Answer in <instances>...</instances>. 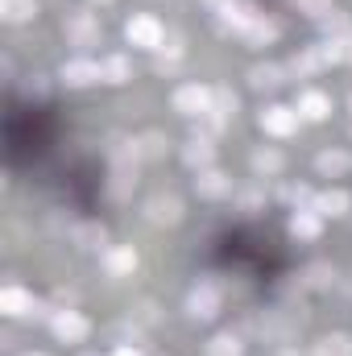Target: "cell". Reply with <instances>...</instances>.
<instances>
[{"mask_svg":"<svg viewBox=\"0 0 352 356\" xmlns=\"http://www.w3.org/2000/svg\"><path fill=\"white\" fill-rule=\"evenodd\" d=\"M29 17H38V0H0V21L21 25Z\"/></svg>","mask_w":352,"mask_h":356,"instance_id":"d6986e66","label":"cell"},{"mask_svg":"<svg viewBox=\"0 0 352 356\" xmlns=\"http://www.w3.org/2000/svg\"><path fill=\"white\" fill-rule=\"evenodd\" d=\"M99 67H104V83H129V79H133V71H129V58H125V54H108Z\"/></svg>","mask_w":352,"mask_h":356,"instance_id":"ffe728a7","label":"cell"},{"mask_svg":"<svg viewBox=\"0 0 352 356\" xmlns=\"http://www.w3.org/2000/svg\"><path fill=\"white\" fill-rule=\"evenodd\" d=\"M211 99H216V91L203 88V83H182L175 91V112L182 116H207L211 112Z\"/></svg>","mask_w":352,"mask_h":356,"instance_id":"3957f363","label":"cell"},{"mask_svg":"<svg viewBox=\"0 0 352 356\" xmlns=\"http://www.w3.org/2000/svg\"><path fill=\"white\" fill-rule=\"evenodd\" d=\"M104 269H108L112 277H129V273L137 269V249H133V245H112V249H104Z\"/></svg>","mask_w":352,"mask_h":356,"instance_id":"8fae6325","label":"cell"},{"mask_svg":"<svg viewBox=\"0 0 352 356\" xmlns=\"http://www.w3.org/2000/svg\"><path fill=\"white\" fill-rule=\"evenodd\" d=\"M294 112H298V116H307V120H328V112H332V99H328L323 91H298V104H294Z\"/></svg>","mask_w":352,"mask_h":356,"instance_id":"5bb4252c","label":"cell"},{"mask_svg":"<svg viewBox=\"0 0 352 356\" xmlns=\"http://www.w3.org/2000/svg\"><path fill=\"white\" fill-rule=\"evenodd\" d=\"M63 29H67L71 46H95V42H99V21H95L91 13H71V17L63 21Z\"/></svg>","mask_w":352,"mask_h":356,"instance_id":"9c48e42d","label":"cell"},{"mask_svg":"<svg viewBox=\"0 0 352 356\" xmlns=\"http://www.w3.org/2000/svg\"><path fill=\"white\" fill-rule=\"evenodd\" d=\"M311 353H315V356H352V340L336 332V336H323V340H319Z\"/></svg>","mask_w":352,"mask_h":356,"instance_id":"7402d4cb","label":"cell"},{"mask_svg":"<svg viewBox=\"0 0 352 356\" xmlns=\"http://www.w3.org/2000/svg\"><path fill=\"white\" fill-rule=\"evenodd\" d=\"M58 79H63L67 88H91V83L104 79V67L91 63V58H75V63H67V67L58 71Z\"/></svg>","mask_w":352,"mask_h":356,"instance_id":"ba28073f","label":"cell"},{"mask_svg":"<svg viewBox=\"0 0 352 356\" xmlns=\"http://www.w3.org/2000/svg\"><path fill=\"white\" fill-rule=\"evenodd\" d=\"M145 220L150 224H178L182 220V203H178L175 195H154L145 203Z\"/></svg>","mask_w":352,"mask_h":356,"instance_id":"30bf717a","label":"cell"},{"mask_svg":"<svg viewBox=\"0 0 352 356\" xmlns=\"http://www.w3.org/2000/svg\"><path fill=\"white\" fill-rule=\"evenodd\" d=\"M249 83H253L257 91H273V88L286 83V71H282L278 63H257V67L249 71Z\"/></svg>","mask_w":352,"mask_h":356,"instance_id":"2e32d148","label":"cell"},{"mask_svg":"<svg viewBox=\"0 0 352 356\" xmlns=\"http://www.w3.org/2000/svg\"><path fill=\"white\" fill-rule=\"evenodd\" d=\"M232 4H237V0H207V8H211V13H228Z\"/></svg>","mask_w":352,"mask_h":356,"instance_id":"4dcf8cb0","label":"cell"},{"mask_svg":"<svg viewBox=\"0 0 352 356\" xmlns=\"http://www.w3.org/2000/svg\"><path fill=\"white\" fill-rule=\"evenodd\" d=\"M311 282H315V286H328L332 277H328V269H323V266H315V269H311Z\"/></svg>","mask_w":352,"mask_h":356,"instance_id":"f546056e","label":"cell"},{"mask_svg":"<svg viewBox=\"0 0 352 356\" xmlns=\"http://www.w3.org/2000/svg\"><path fill=\"white\" fill-rule=\"evenodd\" d=\"M319 232H323V216H319L315 207H303V211L290 216V236H298V241H315Z\"/></svg>","mask_w":352,"mask_h":356,"instance_id":"7c38bea8","label":"cell"},{"mask_svg":"<svg viewBox=\"0 0 352 356\" xmlns=\"http://www.w3.org/2000/svg\"><path fill=\"white\" fill-rule=\"evenodd\" d=\"M278 356H315V353H298V348H282Z\"/></svg>","mask_w":352,"mask_h":356,"instance_id":"d6a6232c","label":"cell"},{"mask_svg":"<svg viewBox=\"0 0 352 356\" xmlns=\"http://www.w3.org/2000/svg\"><path fill=\"white\" fill-rule=\"evenodd\" d=\"M211 158H216V149H211V141H203V137H195V141H186V145H182V162H186V166H195V170H207V166H211Z\"/></svg>","mask_w":352,"mask_h":356,"instance_id":"e0dca14e","label":"cell"},{"mask_svg":"<svg viewBox=\"0 0 352 356\" xmlns=\"http://www.w3.org/2000/svg\"><path fill=\"white\" fill-rule=\"evenodd\" d=\"M207 356H241V340H237L232 332H224V336H216V340L207 344Z\"/></svg>","mask_w":352,"mask_h":356,"instance_id":"d4e9b609","label":"cell"},{"mask_svg":"<svg viewBox=\"0 0 352 356\" xmlns=\"http://www.w3.org/2000/svg\"><path fill=\"white\" fill-rule=\"evenodd\" d=\"M349 108H352V104H349Z\"/></svg>","mask_w":352,"mask_h":356,"instance_id":"d590c367","label":"cell"},{"mask_svg":"<svg viewBox=\"0 0 352 356\" xmlns=\"http://www.w3.org/2000/svg\"><path fill=\"white\" fill-rule=\"evenodd\" d=\"M125 38H129L133 46H141V50H162V42H166V29H162V21H158V17H150V13H137V17H129V25H125Z\"/></svg>","mask_w":352,"mask_h":356,"instance_id":"6da1fadb","label":"cell"},{"mask_svg":"<svg viewBox=\"0 0 352 356\" xmlns=\"http://www.w3.org/2000/svg\"><path fill=\"white\" fill-rule=\"evenodd\" d=\"M298 4V13H307V17H315V21H323L328 13H332V0H294Z\"/></svg>","mask_w":352,"mask_h":356,"instance_id":"4316f807","label":"cell"},{"mask_svg":"<svg viewBox=\"0 0 352 356\" xmlns=\"http://www.w3.org/2000/svg\"><path fill=\"white\" fill-rule=\"evenodd\" d=\"M29 356H46V353H29Z\"/></svg>","mask_w":352,"mask_h":356,"instance_id":"836d02e7","label":"cell"},{"mask_svg":"<svg viewBox=\"0 0 352 356\" xmlns=\"http://www.w3.org/2000/svg\"><path fill=\"white\" fill-rule=\"evenodd\" d=\"M253 170H257V175H278V170H282V154H278V149H257V154H253Z\"/></svg>","mask_w":352,"mask_h":356,"instance_id":"cb8c5ba5","label":"cell"},{"mask_svg":"<svg viewBox=\"0 0 352 356\" xmlns=\"http://www.w3.org/2000/svg\"><path fill=\"white\" fill-rule=\"evenodd\" d=\"M336 63H340L336 42H319V46H307V50L290 63V71H294V75H319V71H328V67H336Z\"/></svg>","mask_w":352,"mask_h":356,"instance_id":"7a4b0ae2","label":"cell"},{"mask_svg":"<svg viewBox=\"0 0 352 356\" xmlns=\"http://www.w3.org/2000/svg\"><path fill=\"white\" fill-rule=\"evenodd\" d=\"M298 120H303V116H298L294 108H282V104H269L262 116H257V124H262L269 137H290V133H298Z\"/></svg>","mask_w":352,"mask_h":356,"instance_id":"277c9868","label":"cell"},{"mask_svg":"<svg viewBox=\"0 0 352 356\" xmlns=\"http://www.w3.org/2000/svg\"><path fill=\"white\" fill-rule=\"evenodd\" d=\"M323 33H328V42H340V38H349V33H352V21L344 17V13H336V8H332V13L323 17Z\"/></svg>","mask_w":352,"mask_h":356,"instance_id":"603a6c76","label":"cell"},{"mask_svg":"<svg viewBox=\"0 0 352 356\" xmlns=\"http://www.w3.org/2000/svg\"><path fill=\"white\" fill-rule=\"evenodd\" d=\"M195 191L203 199H224V195H232V178L207 166V170H199V178H195Z\"/></svg>","mask_w":352,"mask_h":356,"instance_id":"4fadbf2b","label":"cell"},{"mask_svg":"<svg viewBox=\"0 0 352 356\" xmlns=\"http://www.w3.org/2000/svg\"><path fill=\"white\" fill-rule=\"evenodd\" d=\"M79 245H83V249H99V245H104V228H99V224H88V228L79 232Z\"/></svg>","mask_w":352,"mask_h":356,"instance_id":"83f0119b","label":"cell"},{"mask_svg":"<svg viewBox=\"0 0 352 356\" xmlns=\"http://www.w3.org/2000/svg\"><path fill=\"white\" fill-rule=\"evenodd\" d=\"M0 311L13 315V319H21V315H38L42 302H38L29 290H21V286H4V290H0Z\"/></svg>","mask_w":352,"mask_h":356,"instance_id":"52a82bcc","label":"cell"},{"mask_svg":"<svg viewBox=\"0 0 352 356\" xmlns=\"http://www.w3.org/2000/svg\"><path fill=\"white\" fill-rule=\"evenodd\" d=\"M278 33H282V29H278V21H269V17L262 13V17H257L241 38H245L249 46H269V42H278Z\"/></svg>","mask_w":352,"mask_h":356,"instance_id":"ac0fdd59","label":"cell"},{"mask_svg":"<svg viewBox=\"0 0 352 356\" xmlns=\"http://www.w3.org/2000/svg\"><path fill=\"white\" fill-rule=\"evenodd\" d=\"M186 315L191 319H216L220 315V290L211 282H199L191 294H186Z\"/></svg>","mask_w":352,"mask_h":356,"instance_id":"5b68a950","label":"cell"},{"mask_svg":"<svg viewBox=\"0 0 352 356\" xmlns=\"http://www.w3.org/2000/svg\"><path fill=\"white\" fill-rule=\"evenodd\" d=\"M50 332H54L63 344H79V340H88L91 323L79 315V311H58V315L50 319Z\"/></svg>","mask_w":352,"mask_h":356,"instance_id":"8992f818","label":"cell"},{"mask_svg":"<svg viewBox=\"0 0 352 356\" xmlns=\"http://www.w3.org/2000/svg\"><path fill=\"white\" fill-rule=\"evenodd\" d=\"M336 54H340V63H352V33L336 42Z\"/></svg>","mask_w":352,"mask_h":356,"instance_id":"f1b7e54d","label":"cell"},{"mask_svg":"<svg viewBox=\"0 0 352 356\" xmlns=\"http://www.w3.org/2000/svg\"><path fill=\"white\" fill-rule=\"evenodd\" d=\"M315 170H319V175H328V178H340L344 170H349V158H344L340 149H323V154L315 158Z\"/></svg>","mask_w":352,"mask_h":356,"instance_id":"44dd1931","label":"cell"},{"mask_svg":"<svg viewBox=\"0 0 352 356\" xmlns=\"http://www.w3.org/2000/svg\"><path fill=\"white\" fill-rule=\"evenodd\" d=\"M95 4H108V0H95Z\"/></svg>","mask_w":352,"mask_h":356,"instance_id":"e575fe53","label":"cell"},{"mask_svg":"<svg viewBox=\"0 0 352 356\" xmlns=\"http://www.w3.org/2000/svg\"><path fill=\"white\" fill-rule=\"evenodd\" d=\"M137 145H141V158H166V145H170V141H166L162 133H145Z\"/></svg>","mask_w":352,"mask_h":356,"instance_id":"484cf974","label":"cell"},{"mask_svg":"<svg viewBox=\"0 0 352 356\" xmlns=\"http://www.w3.org/2000/svg\"><path fill=\"white\" fill-rule=\"evenodd\" d=\"M112 356H141V353H137V348H129V344H120V348H116Z\"/></svg>","mask_w":352,"mask_h":356,"instance_id":"1f68e13d","label":"cell"},{"mask_svg":"<svg viewBox=\"0 0 352 356\" xmlns=\"http://www.w3.org/2000/svg\"><path fill=\"white\" fill-rule=\"evenodd\" d=\"M349 207H352V195L340 191V186L315 195V211H319V216H349Z\"/></svg>","mask_w":352,"mask_h":356,"instance_id":"9a60e30c","label":"cell"}]
</instances>
